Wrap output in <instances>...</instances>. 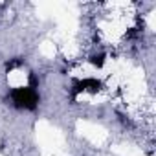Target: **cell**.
<instances>
[{
  "mask_svg": "<svg viewBox=\"0 0 156 156\" xmlns=\"http://www.w3.org/2000/svg\"><path fill=\"white\" fill-rule=\"evenodd\" d=\"M11 98H13V103H15L19 108L33 110V108L39 105V94H37L35 88H31V87L15 88V90L11 92Z\"/></svg>",
  "mask_w": 156,
  "mask_h": 156,
  "instance_id": "cell-1",
  "label": "cell"
},
{
  "mask_svg": "<svg viewBox=\"0 0 156 156\" xmlns=\"http://www.w3.org/2000/svg\"><path fill=\"white\" fill-rule=\"evenodd\" d=\"M90 62H92L94 66H98V68H101V66L105 64V53H98V55H92V59H90Z\"/></svg>",
  "mask_w": 156,
  "mask_h": 156,
  "instance_id": "cell-2",
  "label": "cell"
}]
</instances>
